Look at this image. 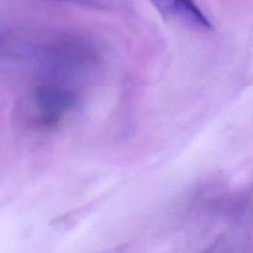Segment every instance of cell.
Instances as JSON below:
<instances>
[{"label": "cell", "instance_id": "6da1fadb", "mask_svg": "<svg viewBox=\"0 0 253 253\" xmlns=\"http://www.w3.org/2000/svg\"><path fill=\"white\" fill-rule=\"evenodd\" d=\"M35 105L39 123L54 127L73 115L78 107V96L70 86H42L35 93Z\"/></svg>", "mask_w": 253, "mask_h": 253}, {"label": "cell", "instance_id": "7a4b0ae2", "mask_svg": "<svg viewBox=\"0 0 253 253\" xmlns=\"http://www.w3.org/2000/svg\"><path fill=\"white\" fill-rule=\"evenodd\" d=\"M156 11L165 19L196 31H211L210 19L195 0H150Z\"/></svg>", "mask_w": 253, "mask_h": 253}, {"label": "cell", "instance_id": "3957f363", "mask_svg": "<svg viewBox=\"0 0 253 253\" xmlns=\"http://www.w3.org/2000/svg\"><path fill=\"white\" fill-rule=\"evenodd\" d=\"M69 2L78 3V4H84L94 7H107L110 5H116L120 2V0H67Z\"/></svg>", "mask_w": 253, "mask_h": 253}]
</instances>
